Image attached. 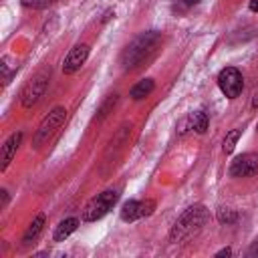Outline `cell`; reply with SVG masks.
Segmentation results:
<instances>
[{"mask_svg":"<svg viewBox=\"0 0 258 258\" xmlns=\"http://www.w3.org/2000/svg\"><path fill=\"white\" fill-rule=\"evenodd\" d=\"M159 44H161V34H159V32H155V30L141 32V34L123 50V56H121L123 69H125V71L139 69L141 64H145V62L157 52Z\"/></svg>","mask_w":258,"mask_h":258,"instance_id":"6da1fadb","label":"cell"},{"mask_svg":"<svg viewBox=\"0 0 258 258\" xmlns=\"http://www.w3.org/2000/svg\"><path fill=\"white\" fill-rule=\"evenodd\" d=\"M210 214H208V208L202 206V204H196V206H189L181 212V216L175 220L173 228H171V242H185L189 240L191 236H196L202 226L208 222Z\"/></svg>","mask_w":258,"mask_h":258,"instance_id":"7a4b0ae2","label":"cell"},{"mask_svg":"<svg viewBox=\"0 0 258 258\" xmlns=\"http://www.w3.org/2000/svg\"><path fill=\"white\" fill-rule=\"evenodd\" d=\"M117 200H119V194H117L115 189H105V191H101L99 196H95V198H91V200L87 202V206L83 208L81 220H83V222H97V220H101L103 216L109 214V210L117 204Z\"/></svg>","mask_w":258,"mask_h":258,"instance_id":"3957f363","label":"cell"},{"mask_svg":"<svg viewBox=\"0 0 258 258\" xmlns=\"http://www.w3.org/2000/svg\"><path fill=\"white\" fill-rule=\"evenodd\" d=\"M48 77H50V69H42L24 85V89L20 93V105L24 109L34 107L42 99V95H44V91L48 87Z\"/></svg>","mask_w":258,"mask_h":258,"instance_id":"277c9868","label":"cell"},{"mask_svg":"<svg viewBox=\"0 0 258 258\" xmlns=\"http://www.w3.org/2000/svg\"><path fill=\"white\" fill-rule=\"evenodd\" d=\"M64 119H67V109H64V107H54V109L40 121L36 133H34L32 145H34V147H40L42 143H46V141L54 135V131L64 123Z\"/></svg>","mask_w":258,"mask_h":258,"instance_id":"5b68a950","label":"cell"},{"mask_svg":"<svg viewBox=\"0 0 258 258\" xmlns=\"http://www.w3.org/2000/svg\"><path fill=\"white\" fill-rule=\"evenodd\" d=\"M218 87H220V91H222L228 99H236V97H240L242 87H244V81H242L240 71L234 69V67H226V69H222L220 75H218Z\"/></svg>","mask_w":258,"mask_h":258,"instance_id":"8992f818","label":"cell"},{"mask_svg":"<svg viewBox=\"0 0 258 258\" xmlns=\"http://www.w3.org/2000/svg\"><path fill=\"white\" fill-rule=\"evenodd\" d=\"M258 173V155L256 153H242L234 157L230 163V175L232 177H250Z\"/></svg>","mask_w":258,"mask_h":258,"instance_id":"52a82bcc","label":"cell"},{"mask_svg":"<svg viewBox=\"0 0 258 258\" xmlns=\"http://www.w3.org/2000/svg\"><path fill=\"white\" fill-rule=\"evenodd\" d=\"M89 58V44H77L69 50V54L62 60V73L64 75H75Z\"/></svg>","mask_w":258,"mask_h":258,"instance_id":"ba28073f","label":"cell"},{"mask_svg":"<svg viewBox=\"0 0 258 258\" xmlns=\"http://www.w3.org/2000/svg\"><path fill=\"white\" fill-rule=\"evenodd\" d=\"M20 141H22V131L12 133V135L4 141V145H2V153H0V161H2V163H0V171H6V169H8L12 157L16 155V149H18Z\"/></svg>","mask_w":258,"mask_h":258,"instance_id":"9c48e42d","label":"cell"},{"mask_svg":"<svg viewBox=\"0 0 258 258\" xmlns=\"http://www.w3.org/2000/svg\"><path fill=\"white\" fill-rule=\"evenodd\" d=\"M208 115L204 113V111H194V113H189L183 121H181V129H179V133H185L187 129H194L196 133H206L208 131Z\"/></svg>","mask_w":258,"mask_h":258,"instance_id":"30bf717a","label":"cell"},{"mask_svg":"<svg viewBox=\"0 0 258 258\" xmlns=\"http://www.w3.org/2000/svg\"><path fill=\"white\" fill-rule=\"evenodd\" d=\"M77 228H79V218H64V220L56 226V230H54V234H52L54 242H64Z\"/></svg>","mask_w":258,"mask_h":258,"instance_id":"8fae6325","label":"cell"},{"mask_svg":"<svg viewBox=\"0 0 258 258\" xmlns=\"http://www.w3.org/2000/svg\"><path fill=\"white\" fill-rule=\"evenodd\" d=\"M44 222H46L44 214H38V216L30 222V226L26 228V232H24V236H22V244H24V246L32 244V242L40 236V232H42V228H44Z\"/></svg>","mask_w":258,"mask_h":258,"instance_id":"7c38bea8","label":"cell"},{"mask_svg":"<svg viewBox=\"0 0 258 258\" xmlns=\"http://www.w3.org/2000/svg\"><path fill=\"white\" fill-rule=\"evenodd\" d=\"M153 89H155V81H153V79H143V81H139L137 85H133V89L129 91V97H131L133 101H141V99H145Z\"/></svg>","mask_w":258,"mask_h":258,"instance_id":"4fadbf2b","label":"cell"},{"mask_svg":"<svg viewBox=\"0 0 258 258\" xmlns=\"http://www.w3.org/2000/svg\"><path fill=\"white\" fill-rule=\"evenodd\" d=\"M139 218H143L141 216V202H137V200L125 202L123 208H121V220L123 222H135Z\"/></svg>","mask_w":258,"mask_h":258,"instance_id":"5bb4252c","label":"cell"},{"mask_svg":"<svg viewBox=\"0 0 258 258\" xmlns=\"http://www.w3.org/2000/svg\"><path fill=\"white\" fill-rule=\"evenodd\" d=\"M240 135H242V129H232V131H228V133H226L224 143H222V151H224L226 155H230V153L234 151V147H236V143H238Z\"/></svg>","mask_w":258,"mask_h":258,"instance_id":"9a60e30c","label":"cell"},{"mask_svg":"<svg viewBox=\"0 0 258 258\" xmlns=\"http://www.w3.org/2000/svg\"><path fill=\"white\" fill-rule=\"evenodd\" d=\"M236 220H238V214H236L234 210H230V208H220V210H218V222H220V224L230 226V224H234Z\"/></svg>","mask_w":258,"mask_h":258,"instance_id":"2e32d148","label":"cell"},{"mask_svg":"<svg viewBox=\"0 0 258 258\" xmlns=\"http://www.w3.org/2000/svg\"><path fill=\"white\" fill-rule=\"evenodd\" d=\"M58 0H20V4L24 8H34V10H42V8H48L52 4H56Z\"/></svg>","mask_w":258,"mask_h":258,"instance_id":"e0dca14e","label":"cell"},{"mask_svg":"<svg viewBox=\"0 0 258 258\" xmlns=\"http://www.w3.org/2000/svg\"><path fill=\"white\" fill-rule=\"evenodd\" d=\"M153 210H155V200H141V216L143 218L151 216Z\"/></svg>","mask_w":258,"mask_h":258,"instance_id":"ac0fdd59","label":"cell"},{"mask_svg":"<svg viewBox=\"0 0 258 258\" xmlns=\"http://www.w3.org/2000/svg\"><path fill=\"white\" fill-rule=\"evenodd\" d=\"M115 103H117V95H111V97H109V99L103 103V107L99 109V117H105V115H107V111H109V109H111Z\"/></svg>","mask_w":258,"mask_h":258,"instance_id":"d6986e66","label":"cell"},{"mask_svg":"<svg viewBox=\"0 0 258 258\" xmlns=\"http://www.w3.org/2000/svg\"><path fill=\"white\" fill-rule=\"evenodd\" d=\"M0 69H2V79H4V85L10 81V75H12V71H10V64H8V56H4L2 58V64H0Z\"/></svg>","mask_w":258,"mask_h":258,"instance_id":"ffe728a7","label":"cell"},{"mask_svg":"<svg viewBox=\"0 0 258 258\" xmlns=\"http://www.w3.org/2000/svg\"><path fill=\"white\" fill-rule=\"evenodd\" d=\"M248 256H252V258H258V238L252 242V246H250V250H248Z\"/></svg>","mask_w":258,"mask_h":258,"instance_id":"44dd1931","label":"cell"},{"mask_svg":"<svg viewBox=\"0 0 258 258\" xmlns=\"http://www.w3.org/2000/svg\"><path fill=\"white\" fill-rule=\"evenodd\" d=\"M232 254V248H222L220 252H216V258H220V256H230Z\"/></svg>","mask_w":258,"mask_h":258,"instance_id":"7402d4cb","label":"cell"},{"mask_svg":"<svg viewBox=\"0 0 258 258\" xmlns=\"http://www.w3.org/2000/svg\"><path fill=\"white\" fill-rule=\"evenodd\" d=\"M202 0H181V4L185 6V8H189V6H196V4H200Z\"/></svg>","mask_w":258,"mask_h":258,"instance_id":"603a6c76","label":"cell"},{"mask_svg":"<svg viewBox=\"0 0 258 258\" xmlns=\"http://www.w3.org/2000/svg\"><path fill=\"white\" fill-rule=\"evenodd\" d=\"M0 194H2V208H4V206L8 204V191H6V189H2Z\"/></svg>","mask_w":258,"mask_h":258,"instance_id":"cb8c5ba5","label":"cell"},{"mask_svg":"<svg viewBox=\"0 0 258 258\" xmlns=\"http://www.w3.org/2000/svg\"><path fill=\"white\" fill-rule=\"evenodd\" d=\"M248 6H250V10H252V12H258V0H250V4H248Z\"/></svg>","mask_w":258,"mask_h":258,"instance_id":"d4e9b609","label":"cell"},{"mask_svg":"<svg viewBox=\"0 0 258 258\" xmlns=\"http://www.w3.org/2000/svg\"><path fill=\"white\" fill-rule=\"evenodd\" d=\"M111 14H115V12H113V10H107V12H105V16H103V22H107V20L111 18Z\"/></svg>","mask_w":258,"mask_h":258,"instance_id":"484cf974","label":"cell"},{"mask_svg":"<svg viewBox=\"0 0 258 258\" xmlns=\"http://www.w3.org/2000/svg\"><path fill=\"white\" fill-rule=\"evenodd\" d=\"M252 107H254V109H258V93H256V95H254V99H252Z\"/></svg>","mask_w":258,"mask_h":258,"instance_id":"4316f807","label":"cell"},{"mask_svg":"<svg viewBox=\"0 0 258 258\" xmlns=\"http://www.w3.org/2000/svg\"><path fill=\"white\" fill-rule=\"evenodd\" d=\"M256 129H258V125H256Z\"/></svg>","mask_w":258,"mask_h":258,"instance_id":"83f0119b","label":"cell"}]
</instances>
